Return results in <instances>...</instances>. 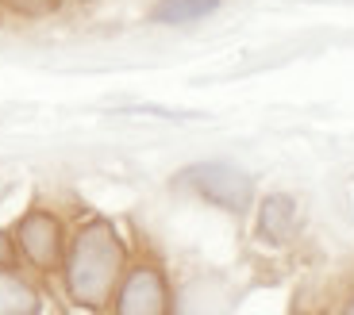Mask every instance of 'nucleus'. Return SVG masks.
<instances>
[{
  "label": "nucleus",
  "mask_w": 354,
  "mask_h": 315,
  "mask_svg": "<svg viewBox=\"0 0 354 315\" xmlns=\"http://www.w3.org/2000/svg\"><path fill=\"white\" fill-rule=\"evenodd\" d=\"M124 269H127V246L120 238V231L108 219H88L66 246V262H62L66 296L85 312H104L112 304L115 289H120V280H124Z\"/></svg>",
  "instance_id": "1"
},
{
  "label": "nucleus",
  "mask_w": 354,
  "mask_h": 315,
  "mask_svg": "<svg viewBox=\"0 0 354 315\" xmlns=\"http://www.w3.org/2000/svg\"><path fill=\"white\" fill-rule=\"evenodd\" d=\"M16 250L31 269L39 273H62V262H66V227L62 219L54 216L50 208H31L24 219L16 223Z\"/></svg>",
  "instance_id": "2"
},
{
  "label": "nucleus",
  "mask_w": 354,
  "mask_h": 315,
  "mask_svg": "<svg viewBox=\"0 0 354 315\" xmlns=\"http://www.w3.org/2000/svg\"><path fill=\"white\" fill-rule=\"evenodd\" d=\"M185 181L193 193H201L208 204L231 211V216H243L254 200V184L243 169L227 166V162H201V166H189L185 173L177 177Z\"/></svg>",
  "instance_id": "3"
},
{
  "label": "nucleus",
  "mask_w": 354,
  "mask_h": 315,
  "mask_svg": "<svg viewBox=\"0 0 354 315\" xmlns=\"http://www.w3.org/2000/svg\"><path fill=\"white\" fill-rule=\"evenodd\" d=\"M115 315H174V300H169V280L162 265L154 262H135L124 269V280L112 296Z\"/></svg>",
  "instance_id": "4"
},
{
  "label": "nucleus",
  "mask_w": 354,
  "mask_h": 315,
  "mask_svg": "<svg viewBox=\"0 0 354 315\" xmlns=\"http://www.w3.org/2000/svg\"><path fill=\"white\" fill-rule=\"evenodd\" d=\"M254 235L266 246H285L297 235V200L289 193H270L258 204V227Z\"/></svg>",
  "instance_id": "5"
},
{
  "label": "nucleus",
  "mask_w": 354,
  "mask_h": 315,
  "mask_svg": "<svg viewBox=\"0 0 354 315\" xmlns=\"http://www.w3.org/2000/svg\"><path fill=\"white\" fill-rule=\"evenodd\" d=\"M43 300H39L35 285L24 280L16 269L0 265V315H39Z\"/></svg>",
  "instance_id": "6"
},
{
  "label": "nucleus",
  "mask_w": 354,
  "mask_h": 315,
  "mask_svg": "<svg viewBox=\"0 0 354 315\" xmlns=\"http://www.w3.org/2000/svg\"><path fill=\"white\" fill-rule=\"evenodd\" d=\"M220 8V0H158L151 8L154 23L166 27H181V23H196V19H208Z\"/></svg>",
  "instance_id": "7"
},
{
  "label": "nucleus",
  "mask_w": 354,
  "mask_h": 315,
  "mask_svg": "<svg viewBox=\"0 0 354 315\" xmlns=\"http://www.w3.org/2000/svg\"><path fill=\"white\" fill-rule=\"evenodd\" d=\"M62 4L66 0H0V8L19 16V19H46L62 8Z\"/></svg>",
  "instance_id": "8"
},
{
  "label": "nucleus",
  "mask_w": 354,
  "mask_h": 315,
  "mask_svg": "<svg viewBox=\"0 0 354 315\" xmlns=\"http://www.w3.org/2000/svg\"><path fill=\"white\" fill-rule=\"evenodd\" d=\"M16 258H19L16 238H12L8 231H0V265H8V269H16Z\"/></svg>",
  "instance_id": "9"
},
{
  "label": "nucleus",
  "mask_w": 354,
  "mask_h": 315,
  "mask_svg": "<svg viewBox=\"0 0 354 315\" xmlns=\"http://www.w3.org/2000/svg\"><path fill=\"white\" fill-rule=\"evenodd\" d=\"M343 315H354V292L346 296V304H343Z\"/></svg>",
  "instance_id": "10"
}]
</instances>
